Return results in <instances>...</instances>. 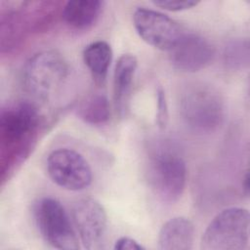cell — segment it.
Segmentation results:
<instances>
[{
    "label": "cell",
    "instance_id": "1",
    "mask_svg": "<svg viewBox=\"0 0 250 250\" xmlns=\"http://www.w3.org/2000/svg\"><path fill=\"white\" fill-rule=\"evenodd\" d=\"M40 124V114L34 103L20 101L2 107L0 112L1 178L29 153Z\"/></svg>",
    "mask_w": 250,
    "mask_h": 250
},
{
    "label": "cell",
    "instance_id": "2",
    "mask_svg": "<svg viewBox=\"0 0 250 250\" xmlns=\"http://www.w3.org/2000/svg\"><path fill=\"white\" fill-rule=\"evenodd\" d=\"M179 107L185 124L200 134L215 132L226 118L223 97L215 88L203 83L187 85L180 95Z\"/></svg>",
    "mask_w": 250,
    "mask_h": 250
},
{
    "label": "cell",
    "instance_id": "3",
    "mask_svg": "<svg viewBox=\"0 0 250 250\" xmlns=\"http://www.w3.org/2000/svg\"><path fill=\"white\" fill-rule=\"evenodd\" d=\"M147 180L150 188L161 200L175 202L186 187V161L172 146L161 144L148 156Z\"/></svg>",
    "mask_w": 250,
    "mask_h": 250
},
{
    "label": "cell",
    "instance_id": "4",
    "mask_svg": "<svg viewBox=\"0 0 250 250\" xmlns=\"http://www.w3.org/2000/svg\"><path fill=\"white\" fill-rule=\"evenodd\" d=\"M69 73L65 59L57 51H43L30 57L22 72L25 91L36 101L47 102L63 85Z\"/></svg>",
    "mask_w": 250,
    "mask_h": 250
},
{
    "label": "cell",
    "instance_id": "5",
    "mask_svg": "<svg viewBox=\"0 0 250 250\" xmlns=\"http://www.w3.org/2000/svg\"><path fill=\"white\" fill-rule=\"evenodd\" d=\"M249 212L240 207L224 209L206 228L201 248L204 250H244L249 242Z\"/></svg>",
    "mask_w": 250,
    "mask_h": 250
},
{
    "label": "cell",
    "instance_id": "6",
    "mask_svg": "<svg viewBox=\"0 0 250 250\" xmlns=\"http://www.w3.org/2000/svg\"><path fill=\"white\" fill-rule=\"evenodd\" d=\"M35 220L44 240L61 250L79 248L76 232L67 212L60 201L43 197L35 205Z\"/></svg>",
    "mask_w": 250,
    "mask_h": 250
},
{
    "label": "cell",
    "instance_id": "7",
    "mask_svg": "<svg viewBox=\"0 0 250 250\" xmlns=\"http://www.w3.org/2000/svg\"><path fill=\"white\" fill-rule=\"evenodd\" d=\"M47 172L57 186L67 190H82L92 183V170L88 161L79 152L69 148H59L49 154Z\"/></svg>",
    "mask_w": 250,
    "mask_h": 250
},
{
    "label": "cell",
    "instance_id": "8",
    "mask_svg": "<svg viewBox=\"0 0 250 250\" xmlns=\"http://www.w3.org/2000/svg\"><path fill=\"white\" fill-rule=\"evenodd\" d=\"M133 22L138 35L146 44L162 51H170L184 34L177 21L151 9H137Z\"/></svg>",
    "mask_w": 250,
    "mask_h": 250
},
{
    "label": "cell",
    "instance_id": "9",
    "mask_svg": "<svg viewBox=\"0 0 250 250\" xmlns=\"http://www.w3.org/2000/svg\"><path fill=\"white\" fill-rule=\"evenodd\" d=\"M73 223L83 246L88 250L104 248L107 215L104 206L94 198L78 200L72 210Z\"/></svg>",
    "mask_w": 250,
    "mask_h": 250
},
{
    "label": "cell",
    "instance_id": "10",
    "mask_svg": "<svg viewBox=\"0 0 250 250\" xmlns=\"http://www.w3.org/2000/svg\"><path fill=\"white\" fill-rule=\"evenodd\" d=\"M169 53L170 62L174 68L183 72H196L211 63L215 50L202 36L183 34Z\"/></svg>",
    "mask_w": 250,
    "mask_h": 250
},
{
    "label": "cell",
    "instance_id": "11",
    "mask_svg": "<svg viewBox=\"0 0 250 250\" xmlns=\"http://www.w3.org/2000/svg\"><path fill=\"white\" fill-rule=\"evenodd\" d=\"M138 66L135 56L130 54L122 55L114 68L113 74V103L116 113L124 117L129 109L130 98L134 76Z\"/></svg>",
    "mask_w": 250,
    "mask_h": 250
},
{
    "label": "cell",
    "instance_id": "12",
    "mask_svg": "<svg viewBox=\"0 0 250 250\" xmlns=\"http://www.w3.org/2000/svg\"><path fill=\"white\" fill-rule=\"evenodd\" d=\"M194 240V226L188 218L174 217L168 220L158 233V249L190 250Z\"/></svg>",
    "mask_w": 250,
    "mask_h": 250
},
{
    "label": "cell",
    "instance_id": "13",
    "mask_svg": "<svg viewBox=\"0 0 250 250\" xmlns=\"http://www.w3.org/2000/svg\"><path fill=\"white\" fill-rule=\"evenodd\" d=\"M104 1L100 0H72L63 6L62 17L64 22L72 28L83 30L91 27L99 19Z\"/></svg>",
    "mask_w": 250,
    "mask_h": 250
},
{
    "label": "cell",
    "instance_id": "14",
    "mask_svg": "<svg viewBox=\"0 0 250 250\" xmlns=\"http://www.w3.org/2000/svg\"><path fill=\"white\" fill-rule=\"evenodd\" d=\"M83 61L95 83L102 86L105 81L112 61L110 45L103 40L90 43L83 51Z\"/></svg>",
    "mask_w": 250,
    "mask_h": 250
},
{
    "label": "cell",
    "instance_id": "15",
    "mask_svg": "<svg viewBox=\"0 0 250 250\" xmlns=\"http://www.w3.org/2000/svg\"><path fill=\"white\" fill-rule=\"evenodd\" d=\"M75 112L78 118L87 124H104L110 116L108 98L104 93L89 94L78 103Z\"/></svg>",
    "mask_w": 250,
    "mask_h": 250
},
{
    "label": "cell",
    "instance_id": "16",
    "mask_svg": "<svg viewBox=\"0 0 250 250\" xmlns=\"http://www.w3.org/2000/svg\"><path fill=\"white\" fill-rule=\"evenodd\" d=\"M225 62L232 69H243L249 63V43L247 39H237L229 43L225 50Z\"/></svg>",
    "mask_w": 250,
    "mask_h": 250
},
{
    "label": "cell",
    "instance_id": "17",
    "mask_svg": "<svg viewBox=\"0 0 250 250\" xmlns=\"http://www.w3.org/2000/svg\"><path fill=\"white\" fill-rule=\"evenodd\" d=\"M156 117L155 121L160 129H164L168 123L169 113H168V104L165 94V90L161 85H158L156 90Z\"/></svg>",
    "mask_w": 250,
    "mask_h": 250
},
{
    "label": "cell",
    "instance_id": "18",
    "mask_svg": "<svg viewBox=\"0 0 250 250\" xmlns=\"http://www.w3.org/2000/svg\"><path fill=\"white\" fill-rule=\"evenodd\" d=\"M152 4L156 7H159L163 10H167L170 12H181L189 10L199 4L198 1L192 0H186V1H179V0H162V1H153Z\"/></svg>",
    "mask_w": 250,
    "mask_h": 250
},
{
    "label": "cell",
    "instance_id": "19",
    "mask_svg": "<svg viewBox=\"0 0 250 250\" xmlns=\"http://www.w3.org/2000/svg\"><path fill=\"white\" fill-rule=\"evenodd\" d=\"M113 248L116 250H144L145 249V247L142 244H140L137 240L127 236H123L117 239L114 243Z\"/></svg>",
    "mask_w": 250,
    "mask_h": 250
},
{
    "label": "cell",
    "instance_id": "20",
    "mask_svg": "<svg viewBox=\"0 0 250 250\" xmlns=\"http://www.w3.org/2000/svg\"><path fill=\"white\" fill-rule=\"evenodd\" d=\"M243 189H244V193L246 195H248V193H249V175H248V173L245 174L244 179H243Z\"/></svg>",
    "mask_w": 250,
    "mask_h": 250
}]
</instances>
